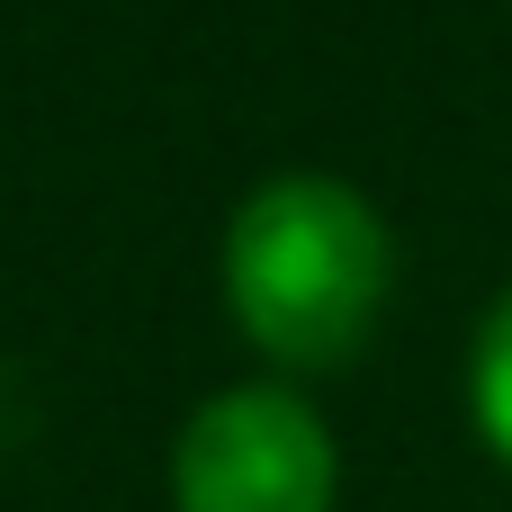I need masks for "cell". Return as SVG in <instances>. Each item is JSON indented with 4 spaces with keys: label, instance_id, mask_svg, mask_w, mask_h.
<instances>
[{
    "label": "cell",
    "instance_id": "cell-3",
    "mask_svg": "<svg viewBox=\"0 0 512 512\" xmlns=\"http://www.w3.org/2000/svg\"><path fill=\"white\" fill-rule=\"evenodd\" d=\"M468 414H477L486 450L512 468V288L495 297V315L477 324V360H468Z\"/></svg>",
    "mask_w": 512,
    "mask_h": 512
},
{
    "label": "cell",
    "instance_id": "cell-2",
    "mask_svg": "<svg viewBox=\"0 0 512 512\" xmlns=\"http://www.w3.org/2000/svg\"><path fill=\"white\" fill-rule=\"evenodd\" d=\"M342 450L297 387H225L180 423L171 504L180 512H333Z\"/></svg>",
    "mask_w": 512,
    "mask_h": 512
},
{
    "label": "cell",
    "instance_id": "cell-1",
    "mask_svg": "<svg viewBox=\"0 0 512 512\" xmlns=\"http://www.w3.org/2000/svg\"><path fill=\"white\" fill-rule=\"evenodd\" d=\"M216 279L252 351H270L279 369H342L387 315L396 243H387V216L351 180L270 171L234 207Z\"/></svg>",
    "mask_w": 512,
    "mask_h": 512
}]
</instances>
